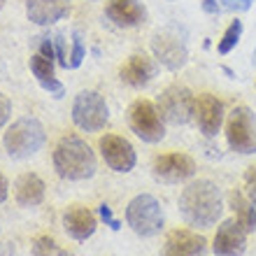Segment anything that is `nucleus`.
<instances>
[{
	"mask_svg": "<svg viewBox=\"0 0 256 256\" xmlns=\"http://www.w3.org/2000/svg\"><path fill=\"white\" fill-rule=\"evenodd\" d=\"M98 214H100V219H102L105 224H108V226H110L112 230H119V228H122V224H119V222L114 219V214H112V208H110L108 202H102L100 208H98Z\"/></svg>",
	"mask_w": 256,
	"mask_h": 256,
	"instance_id": "29",
	"label": "nucleus"
},
{
	"mask_svg": "<svg viewBox=\"0 0 256 256\" xmlns=\"http://www.w3.org/2000/svg\"><path fill=\"white\" fill-rule=\"evenodd\" d=\"M196 163L186 154H161L154 158V177L166 184H180L191 180Z\"/></svg>",
	"mask_w": 256,
	"mask_h": 256,
	"instance_id": "11",
	"label": "nucleus"
},
{
	"mask_svg": "<svg viewBox=\"0 0 256 256\" xmlns=\"http://www.w3.org/2000/svg\"><path fill=\"white\" fill-rule=\"evenodd\" d=\"M44 140H47L44 126L35 116H24L7 128V133L2 135V147L12 158H28L35 152H40Z\"/></svg>",
	"mask_w": 256,
	"mask_h": 256,
	"instance_id": "3",
	"label": "nucleus"
},
{
	"mask_svg": "<svg viewBox=\"0 0 256 256\" xmlns=\"http://www.w3.org/2000/svg\"><path fill=\"white\" fill-rule=\"evenodd\" d=\"M30 70H33V74L40 82L49 80V77H54V61L42 54H35L33 58H30Z\"/></svg>",
	"mask_w": 256,
	"mask_h": 256,
	"instance_id": "23",
	"label": "nucleus"
},
{
	"mask_svg": "<svg viewBox=\"0 0 256 256\" xmlns=\"http://www.w3.org/2000/svg\"><path fill=\"white\" fill-rule=\"evenodd\" d=\"M158 112L168 124L172 126H182V124H189L191 116L196 114V98L186 86H180V84H172L161 94L158 98Z\"/></svg>",
	"mask_w": 256,
	"mask_h": 256,
	"instance_id": "8",
	"label": "nucleus"
},
{
	"mask_svg": "<svg viewBox=\"0 0 256 256\" xmlns=\"http://www.w3.org/2000/svg\"><path fill=\"white\" fill-rule=\"evenodd\" d=\"M212 250L216 256H242L247 250V230L236 216L222 222V226L214 233Z\"/></svg>",
	"mask_w": 256,
	"mask_h": 256,
	"instance_id": "12",
	"label": "nucleus"
},
{
	"mask_svg": "<svg viewBox=\"0 0 256 256\" xmlns=\"http://www.w3.org/2000/svg\"><path fill=\"white\" fill-rule=\"evenodd\" d=\"M205 252H208V242L202 236L186 228H175L166 238L161 256H202Z\"/></svg>",
	"mask_w": 256,
	"mask_h": 256,
	"instance_id": "13",
	"label": "nucleus"
},
{
	"mask_svg": "<svg viewBox=\"0 0 256 256\" xmlns=\"http://www.w3.org/2000/svg\"><path fill=\"white\" fill-rule=\"evenodd\" d=\"M10 114H12V102L5 94H0V128L10 122Z\"/></svg>",
	"mask_w": 256,
	"mask_h": 256,
	"instance_id": "31",
	"label": "nucleus"
},
{
	"mask_svg": "<svg viewBox=\"0 0 256 256\" xmlns=\"http://www.w3.org/2000/svg\"><path fill=\"white\" fill-rule=\"evenodd\" d=\"M40 86L44 88V91H49V94L54 96V98H63V94H66V88H63V84L56 77H49V80H42Z\"/></svg>",
	"mask_w": 256,
	"mask_h": 256,
	"instance_id": "27",
	"label": "nucleus"
},
{
	"mask_svg": "<svg viewBox=\"0 0 256 256\" xmlns=\"http://www.w3.org/2000/svg\"><path fill=\"white\" fill-rule=\"evenodd\" d=\"M230 205L236 210V219L244 226V230H247V233L254 230L256 228V210L250 202V198H247L242 191H233V194H230Z\"/></svg>",
	"mask_w": 256,
	"mask_h": 256,
	"instance_id": "20",
	"label": "nucleus"
},
{
	"mask_svg": "<svg viewBox=\"0 0 256 256\" xmlns=\"http://www.w3.org/2000/svg\"><path fill=\"white\" fill-rule=\"evenodd\" d=\"M119 74H122V80L126 82L128 86L140 88L156 77V63L152 58H147L144 54H135L122 66Z\"/></svg>",
	"mask_w": 256,
	"mask_h": 256,
	"instance_id": "18",
	"label": "nucleus"
},
{
	"mask_svg": "<svg viewBox=\"0 0 256 256\" xmlns=\"http://www.w3.org/2000/svg\"><path fill=\"white\" fill-rule=\"evenodd\" d=\"M110 119V108L98 91H80L72 102V122L86 133H98Z\"/></svg>",
	"mask_w": 256,
	"mask_h": 256,
	"instance_id": "5",
	"label": "nucleus"
},
{
	"mask_svg": "<svg viewBox=\"0 0 256 256\" xmlns=\"http://www.w3.org/2000/svg\"><path fill=\"white\" fill-rule=\"evenodd\" d=\"M226 140L238 154H256V116L250 108H236L226 122Z\"/></svg>",
	"mask_w": 256,
	"mask_h": 256,
	"instance_id": "7",
	"label": "nucleus"
},
{
	"mask_svg": "<svg viewBox=\"0 0 256 256\" xmlns=\"http://www.w3.org/2000/svg\"><path fill=\"white\" fill-rule=\"evenodd\" d=\"M254 0H219V7L226 12H247Z\"/></svg>",
	"mask_w": 256,
	"mask_h": 256,
	"instance_id": "26",
	"label": "nucleus"
},
{
	"mask_svg": "<svg viewBox=\"0 0 256 256\" xmlns=\"http://www.w3.org/2000/svg\"><path fill=\"white\" fill-rule=\"evenodd\" d=\"M2 5H5V0H0V7H2Z\"/></svg>",
	"mask_w": 256,
	"mask_h": 256,
	"instance_id": "34",
	"label": "nucleus"
},
{
	"mask_svg": "<svg viewBox=\"0 0 256 256\" xmlns=\"http://www.w3.org/2000/svg\"><path fill=\"white\" fill-rule=\"evenodd\" d=\"M38 47H40V54L42 56H47V58H52V61L56 58L54 38H49V35H42V38H38Z\"/></svg>",
	"mask_w": 256,
	"mask_h": 256,
	"instance_id": "28",
	"label": "nucleus"
},
{
	"mask_svg": "<svg viewBox=\"0 0 256 256\" xmlns=\"http://www.w3.org/2000/svg\"><path fill=\"white\" fill-rule=\"evenodd\" d=\"M252 63H254V68H256V52H254V58H252Z\"/></svg>",
	"mask_w": 256,
	"mask_h": 256,
	"instance_id": "33",
	"label": "nucleus"
},
{
	"mask_svg": "<svg viewBox=\"0 0 256 256\" xmlns=\"http://www.w3.org/2000/svg\"><path fill=\"white\" fill-rule=\"evenodd\" d=\"M54 168L61 180L84 182L96 175V154L77 135H66L54 149Z\"/></svg>",
	"mask_w": 256,
	"mask_h": 256,
	"instance_id": "2",
	"label": "nucleus"
},
{
	"mask_svg": "<svg viewBox=\"0 0 256 256\" xmlns=\"http://www.w3.org/2000/svg\"><path fill=\"white\" fill-rule=\"evenodd\" d=\"M180 212L189 226L196 228L214 226L224 214L222 189L210 180H196L180 196Z\"/></svg>",
	"mask_w": 256,
	"mask_h": 256,
	"instance_id": "1",
	"label": "nucleus"
},
{
	"mask_svg": "<svg viewBox=\"0 0 256 256\" xmlns=\"http://www.w3.org/2000/svg\"><path fill=\"white\" fill-rule=\"evenodd\" d=\"M82 61H84V44H82V35L74 33L72 35V52H70L68 68H80Z\"/></svg>",
	"mask_w": 256,
	"mask_h": 256,
	"instance_id": "24",
	"label": "nucleus"
},
{
	"mask_svg": "<svg viewBox=\"0 0 256 256\" xmlns=\"http://www.w3.org/2000/svg\"><path fill=\"white\" fill-rule=\"evenodd\" d=\"M33 256H68L49 236H40L33 242Z\"/></svg>",
	"mask_w": 256,
	"mask_h": 256,
	"instance_id": "22",
	"label": "nucleus"
},
{
	"mask_svg": "<svg viewBox=\"0 0 256 256\" xmlns=\"http://www.w3.org/2000/svg\"><path fill=\"white\" fill-rule=\"evenodd\" d=\"M196 119L205 138H214L224 124V105L212 94H202L196 98Z\"/></svg>",
	"mask_w": 256,
	"mask_h": 256,
	"instance_id": "14",
	"label": "nucleus"
},
{
	"mask_svg": "<svg viewBox=\"0 0 256 256\" xmlns=\"http://www.w3.org/2000/svg\"><path fill=\"white\" fill-rule=\"evenodd\" d=\"M244 196L250 198V202L254 205L256 210V166H252V168H247V175H244Z\"/></svg>",
	"mask_w": 256,
	"mask_h": 256,
	"instance_id": "25",
	"label": "nucleus"
},
{
	"mask_svg": "<svg viewBox=\"0 0 256 256\" xmlns=\"http://www.w3.org/2000/svg\"><path fill=\"white\" fill-rule=\"evenodd\" d=\"M240 38H242V21H230V26L226 28V33L222 35V40H219V54L226 56L230 54L233 49H236V44L240 42Z\"/></svg>",
	"mask_w": 256,
	"mask_h": 256,
	"instance_id": "21",
	"label": "nucleus"
},
{
	"mask_svg": "<svg viewBox=\"0 0 256 256\" xmlns=\"http://www.w3.org/2000/svg\"><path fill=\"white\" fill-rule=\"evenodd\" d=\"M63 228L72 240L77 242H84L96 233L98 228V219L88 208L84 205H72L63 212Z\"/></svg>",
	"mask_w": 256,
	"mask_h": 256,
	"instance_id": "15",
	"label": "nucleus"
},
{
	"mask_svg": "<svg viewBox=\"0 0 256 256\" xmlns=\"http://www.w3.org/2000/svg\"><path fill=\"white\" fill-rule=\"evenodd\" d=\"M108 19L119 28H133L140 26L147 19V10L140 0H110L105 7Z\"/></svg>",
	"mask_w": 256,
	"mask_h": 256,
	"instance_id": "16",
	"label": "nucleus"
},
{
	"mask_svg": "<svg viewBox=\"0 0 256 256\" xmlns=\"http://www.w3.org/2000/svg\"><path fill=\"white\" fill-rule=\"evenodd\" d=\"M7 200V180L0 175V202Z\"/></svg>",
	"mask_w": 256,
	"mask_h": 256,
	"instance_id": "32",
	"label": "nucleus"
},
{
	"mask_svg": "<svg viewBox=\"0 0 256 256\" xmlns=\"http://www.w3.org/2000/svg\"><path fill=\"white\" fill-rule=\"evenodd\" d=\"M100 154L114 172H130L135 168V161H138L133 144L122 135H102Z\"/></svg>",
	"mask_w": 256,
	"mask_h": 256,
	"instance_id": "10",
	"label": "nucleus"
},
{
	"mask_svg": "<svg viewBox=\"0 0 256 256\" xmlns=\"http://www.w3.org/2000/svg\"><path fill=\"white\" fill-rule=\"evenodd\" d=\"M126 224L140 238L158 236L163 228V210L158 200L149 194L135 196L126 208Z\"/></svg>",
	"mask_w": 256,
	"mask_h": 256,
	"instance_id": "4",
	"label": "nucleus"
},
{
	"mask_svg": "<svg viewBox=\"0 0 256 256\" xmlns=\"http://www.w3.org/2000/svg\"><path fill=\"white\" fill-rule=\"evenodd\" d=\"M14 198L24 208H35L44 200V182L35 172H26L21 175L14 184Z\"/></svg>",
	"mask_w": 256,
	"mask_h": 256,
	"instance_id": "19",
	"label": "nucleus"
},
{
	"mask_svg": "<svg viewBox=\"0 0 256 256\" xmlns=\"http://www.w3.org/2000/svg\"><path fill=\"white\" fill-rule=\"evenodd\" d=\"M128 124H130V130L142 142H149V144L161 142L163 135H166V126H163V116L158 108L152 100H144V98H138L128 108Z\"/></svg>",
	"mask_w": 256,
	"mask_h": 256,
	"instance_id": "6",
	"label": "nucleus"
},
{
	"mask_svg": "<svg viewBox=\"0 0 256 256\" xmlns=\"http://www.w3.org/2000/svg\"><path fill=\"white\" fill-rule=\"evenodd\" d=\"M70 10V0H26L28 19L38 26H52L61 21Z\"/></svg>",
	"mask_w": 256,
	"mask_h": 256,
	"instance_id": "17",
	"label": "nucleus"
},
{
	"mask_svg": "<svg viewBox=\"0 0 256 256\" xmlns=\"http://www.w3.org/2000/svg\"><path fill=\"white\" fill-rule=\"evenodd\" d=\"M152 52H154L156 61L168 70H180L189 58L186 42L172 28H166V30H161V33H156L152 38Z\"/></svg>",
	"mask_w": 256,
	"mask_h": 256,
	"instance_id": "9",
	"label": "nucleus"
},
{
	"mask_svg": "<svg viewBox=\"0 0 256 256\" xmlns=\"http://www.w3.org/2000/svg\"><path fill=\"white\" fill-rule=\"evenodd\" d=\"M54 44H56V58H58V63H61L63 68H68V52H66V38H63L61 33L54 35Z\"/></svg>",
	"mask_w": 256,
	"mask_h": 256,
	"instance_id": "30",
	"label": "nucleus"
}]
</instances>
